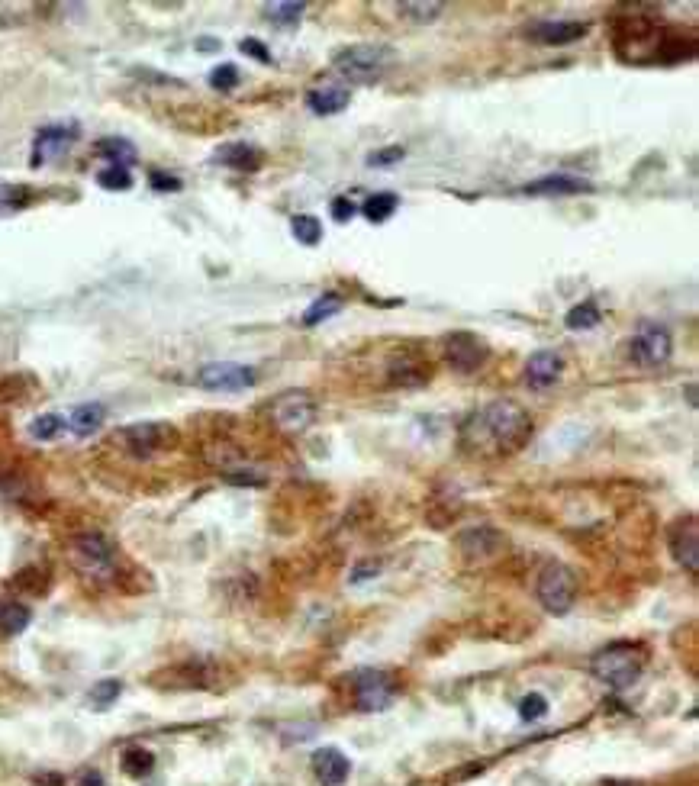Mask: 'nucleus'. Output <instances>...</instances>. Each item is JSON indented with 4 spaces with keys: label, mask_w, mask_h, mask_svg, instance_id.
I'll return each mask as SVG.
<instances>
[{
    "label": "nucleus",
    "mask_w": 699,
    "mask_h": 786,
    "mask_svg": "<svg viewBox=\"0 0 699 786\" xmlns=\"http://www.w3.org/2000/svg\"><path fill=\"white\" fill-rule=\"evenodd\" d=\"M532 432L535 426H532L529 410H522L513 400H493L461 422L458 445L468 451V455L503 458V455H516V451L526 448L532 442Z\"/></svg>",
    "instance_id": "nucleus-1"
},
{
    "label": "nucleus",
    "mask_w": 699,
    "mask_h": 786,
    "mask_svg": "<svg viewBox=\"0 0 699 786\" xmlns=\"http://www.w3.org/2000/svg\"><path fill=\"white\" fill-rule=\"evenodd\" d=\"M645 648L638 642H613L590 658V674L609 690H629L645 671Z\"/></svg>",
    "instance_id": "nucleus-2"
},
{
    "label": "nucleus",
    "mask_w": 699,
    "mask_h": 786,
    "mask_svg": "<svg viewBox=\"0 0 699 786\" xmlns=\"http://www.w3.org/2000/svg\"><path fill=\"white\" fill-rule=\"evenodd\" d=\"M397 62V52L381 42H358V46H345L332 55V68L348 84H374L384 78V71Z\"/></svg>",
    "instance_id": "nucleus-3"
},
{
    "label": "nucleus",
    "mask_w": 699,
    "mask_h": 786,
    "mask_svg": "<svg viewBox=\"0 0 699 786\" xmlns=\"http://www.w3.org/2000/svg\"><path fill=\"white\" fill-rule=\"evenodd\" d=\"M68 558L75 564V571L87 580H97V584H107L116 577V548L107 535L100 532H81L71 538L68 545Z\"/></svg>",
    "instance_id": "nucleus-4"
},
{
    "label": "nucleus",
    "mask_w": 699,
    "mask_h": 786,
    "mask_svg": "<svg viewBox=\"0 0 699 786\" xmlns=\"http://www.w3.org/2000/svg\"><path fill=\"white\" fill-rule=\"evenodd\" d=\"M113 445H120L129 458H155L165 455L174 445H178V429L171 422H133V426H123L113 435Z\"/></svg>",
    "instance_id": "nucleus-5"
},
{
    "label": "nucleus",
    "mask_w": 699,
    "mask_h": 786,
    "mask_svg": "<svg viewBox=\"0 0 699 786\" xmlns=\"http://www.w3.org/2000/svg\"><path fill=\"white\" fill-rule=\"evenodd\" d=\"M535 600L542 603L545 613L567 616L577 603V574L561 561L545 564L535 580Z\"/></svg>",
    "instance_id": "nucleus-6"
},
{
    "label": "nucleus",
    "mask_w": 699,
    "mask_h": 786,
    "mask_svg": "<svg viewBox=\"0 0 699 786\" xmlns=\"http://www.w3.org/2000/svg\"><path fill=\"white\" fill-rule=\"evenodd\" d=\"M674 355L671 329L661 323H642L629 339V361L635 368H661Z\"/></svg>",
    "instance_id": "nucleus-7"
},
{
    "label": "nucleus",
    "mask_w": 699,
    "mask_h": 786,
    "mask_svg": "<svg viewBox=\"0 0 699 786\" xmlns=\"http://www.w3.org/2000/svg\"><path fill=\"white\" fill-rule=\"evenodd\" d=\"M194 384L210 393H242L258 384V371L252 365H239V361H213L194 374Z\"/></svg>",
    "instance_id": "nucleus-8"
},
{
    "label": "nucleus",
    "mask_w": 699,
    "mask_h": 786,
    "mask_svg": "<svg viewBox=\"0 0 699 786\" xmlns=\"http://www.w3.org/2000/svg\"><path fill=\"white\" fill-rule=\"evenodd\" d=\"M442 355L455 374H474L490 361V345L477 332H451L442 339Z\"/></svg>",
    "instance_id": "nucleus-9"
},
{
    "label": "nucleus",
    "mask_w": 699,
    "mask_h": 786,
    "mask_svg": "<svg viewBox=\"0 0 699 786\" xmlns=\"http://www.w3.org/2000/svg\"><path fill=\"white\" fill-rule=\"evenodd\" d=\"M268 413H271V422L281 432H303L316 422L319 406L307 390H287L271 403Z\"/></svg>",
    "instance_id": "nucleus-10"
},
{
    "label": "nucleus",
    "mask_w": 699,
    "mask_h": 786,
    "mask_svg": "<svg viewBox=\"0 0 699 786\" xmlns=\"http://www.w3.org/2000/svg\"><path fill=\"white\" fill-rule=\"evenodd\" d=\"M352 693H355V706L361 712H384L393 696H397V683L387 671H358L352 677Z\"/></svg>",
    "instance_id": "nucleus-11"
},
{
    "label": "nucleus",
    "mask_w": 699,
    "mask_h": 786,
    "mask_svg": "<svg viewBox=\"0 0 699 786\" xmlns=\"http://www.w3.org/2000/svg\"><path fill=\"white\" fill-rule=\"evenodd\" d=\"M667 545H671L674 561L696 580L699 577V529H696L693 513L674 522L671 532H667Z\"/></svg>",
    "instance_id": "nucleus-12"
},
{
    "label": "nucleus",
    "mask_w": 699,
    "mask_h": 786,
    "mask_svg": "<svg viewBox=\"0 0 699 786\" xmlns=\"http://www.w3.org/2000/svg\"><path fill=\"white\" fill-rule=\"evenodd\" d=\"M455 545L468 561H493L497 555H503L506 535L497 526H471L458 532Z\"/></svg>",
    "instance_id": "nucleus-13"
},
{
    "label": "nucleus",
    "mask_w": 699,
    "mask_h": 786,
    "mask_svg": "<svg viewBox=\"0 0 699 786\" xmlns=\"http://www.w3.org/2000/svg\"><path fill=\"white\" fill-rule=\"evenodd\" d=\"M78 139V126L75 123H55V126H42L36 139H33V158H29V165L33 168H42L55 162V158H62L71 145Z\"/></svg>",
    "instance_id": "nucleus-14"
},
{
    "label": "nucleus",
    "mask_w": 699,
    "mask_h": 786,
    "mask_svg": "<svg viewBox=\"0 0 699 786\" xmlns=\"http://www.w3.org/2000/svg\"><path fill=\"white\" fill-rule=\"evenodd\" d=\"M590 33V23L584 20H538L526 29V36L538 46H571Z\"/></svg>",
    "instance_id": "nucleus-15"
},
{
    "label": "nucleus",
    "mask_w": 699,
    "mask_h": 786,
    "mask_svg": "<svg viewBox=\"0 0 699 786\" xmlns=\"http://www.w3.org/2000/svg\"><path fill=\"white\" fill-rule=\"evenodd\" d=\"M564 374V358L555 352V348H542V352H535L526 365V387L542 393L548 387H555Z\"/></svg>",
    "instance_id": "nucleus-16"
},
{
    "label": "nucleus",
    "mask_w": 699,
    "mask_h": 786,
    "mask_svg": "<svg viewBox=\"0 0 699 786\" xmlns=\"http://www.w3.org/2000/svg\"><path fill=\"white\" fill-rule=\"evenodd\" d=\"M593 184L584 178H574V174H545L532 184L522 187L526 197H577V194H590Z\"/></svg>",
    "instance_id": "nucleus-17"
},
{
    "label": "nucleus",
    "mask_w": 699,
    "mask_h": 786,
    "mask_svg": "<svg viewBox=\"0 0 699 786\" xmlns=\"http://www.w3.org/2000/svg\"><path fill=\"white\" fill-rule=\"evenodd\" d=\"M348 104H352V91H348V84H339V81L313 84L310 91H307V107H310L316 116H336V113H342Z\"/></svg>",
    "instance_id": "nucleus-18"
},
{
    "label": "nucleus",
    "mask_w": 699,
    "mask_h": 786,
    "mask_svg": "<svg viewBox=\"0 0 699 786\" xmlns=\"http://www.w3.org/2000/svg\"><path fill=\"white\" fill-rule=\"evenodd\" d=\"M213 162L229 168V171L255 174L261 165H265V152H261L258 145H252V142H226V145H220V149L213 152Z\"/></svg>",
    "instance_id": "nucleus-19"
},
{
    "label": "nucleus",
    "mask_w": 699,
    "mask_h": 786,
    "mask_svg": "<svg viewBox=\"0 0 699 786\" xmlns=\"http://www.w3.org/2000/svg\"><path fill=\"white\" fill-rule=\"evenodd\" d=\"M313 774L323 786H342L352 774V761L339 748H319L313 754Z\"/></svg>",
    "instance_id": "nucleus-20"
},
{
    "label": "nucleus",
    "mask_w": 699,
    "mask_h": 786,
    "mask_svg": "<svg viewBox=\"0 0 699 786\" xmlns=\"http://www.w3.org/2000/svg\"><path fill=\"white\" fill-rule=\"evenodd\" d=\"M65 422H68V432H75V435H81V439H87V435H94L107 422V406L104 403H81V406H75V410L68 413Z\"/></svg>",
    "instance_id": "nucleus-21"
},
{
    "label": "nucleus",
    "mask_w": 699,
    "mask_h": 786,
    "mask_svg": "<svg viewBox=\"0 0 699 786\" xmlns=\"http://www.w3.org/2000/svg\"><path fill=\"white\" fill-rule=\"evenodd\" d=\"M29 622H33V609L20 600H4L0 603V635H20L29 629Z\"/></svg>",
    "instance_id": "nucleus-22"
},
{
    "label": "nucleus",
    "mask_w": 699,
    "mask_h": 786,
    "mask_svg": "<svg viewBox=\"0 0 699 786\" xmlns=\"http://www.w3.org/2000/svg\"><path fill=\"white\" fill-rule=\"evenodd\" d=\"M94 152H97L100 158H107V162H110L113 168H126V171H129V165H136V158H139L136 145H133V142H126V139H120V136L100 139Z\"/></svg>",
    "instance_id": "nucleus-23"
},
{
    "label": "nucleus",
    "mask_w": 699,
    "mask_h": 786,
    "mask_svg": "<svg viewBox=\"0 0 699 786\" xmlns=\"http://www.w3.org/2000/svg\"><path fill=\"white\" fill-rule=\"evenodd\" d=\"M603 323V313H600V303L596 300H584V303H577V307L564 316V326L571 329V332H590Z\"/></svg>",
    "instance_id": "nucleus-24"
},
{
    "label": "nucleus",
    "mask_w": 699,
    "mask_h": 786,
    "mask_svg": "<svg viewBox=\"0 0 699 786\" xmlns=\"http://www.w3.org/2000/svg\"><path fill=\"white\" fill-rule=\"evenodd\" d=\"M390 384L393 387H422L429 381V365H419V361H397L390 365Z\"/></svg>",
    "instance_id": "nucleus-25"
},
{
    "label": "nucleus",
    "mask_w": 699,
    "mask_h": 786,
    "mask_svg": "<svg viewBox=\"0 0 699 786\" xmlns=\"http://www.w3.org/2000/svg\"><path fill=\"white\" fill-rule=\"evenodd\" d=\"M65 432H68V422L58 413H42L29 422V435H33L36 442H55V439H62Z\"/></svg>",
    "instance_id": "nucleus-26"
},
{
    "label": "nucleus",
    "mask_w": 699,
    "mask_h": 786,
    "mask_svg": "<svg viewBox=\"0 0 699 786\" xmlns=\"http://www.w3.org/2000/svg\"><path fill=\"white\" fill-rule=\"evenodd\" d=\"M155 770V754L149 748H126L123 751V774L126 777H133V780H142V777H149Z\"/></svg>",
    "instance_id": "nucleus-27"
},
{
    "label": "nucleus",
    "mask_w": 699,
    "mask_h": 786,
    "mask_svg": "<svg viewBox=\"0 0 699 786\" xmlns=\"http://www.w3.org/2000/svg\"><path fill=\"white\" fill-rule=\"evenodd\" d=\"M397 207H400V197L397 194H371L368 200L361 203V213L368 216L371 223H387L393 213H397Z\"/></svg>",
    "instance_id": "nucleus-28"
},
{
    "label": "nucleus",
    "mask_w": 699,
    "mask_h": 786,
    "mask_svg": "<svg viewBox=\"0 0 699 786\" xmlns=\"http://www.w3.org/2000/svg\"><path fill=\"white\" fill-rule=\"evenodd\" d=\"M303 10H307V4H294V0H284V4H268V7H265V20H268L271 26L294 29V26H300V20H303Z\"/></svg>",
    "instance_id": "nucleus-29"
},
{
    "label": "nucleus",
    "mask_w": 699,
    "mask_h": 786,
    "mask_svg": "<svg viewBox=\"0 0 699 786\" xmlns=\"http://www.w3.org/2000/svg\"><path fill=\"white\" fill-rule=\"evenodd\" d=\"M342 310V297L339 294H323V297H316L307 313H303V326H319V323H326V319H332Z\"/></svg>",
    "instance_id": "nucleus-30"
},
{
    "label": "nucleus",
    "mask_w": 699,
    "mask_h": 786,
    "mask_svg": "<svg viewBox=\"0 0 699 786\" xmlns=\"http://www.w3.org/2000/svg\"><path fill=\"white\" fill-rule=\"evenodd\" d=\"M29 200H33V191L23 184H4L0 181V216L7 213H17L23 207H29Z\"/></svg>",
    "instance_id": "nucleus-31"
},
{
    "label": "nucleus",
    "mask_w": 699,
    "mask_h": 786,
    "mask_svg": "<svg viewBox=\"0 0 699 786\" xmlns=\"http://www.w3.org/2000/svg\"><path fill=\"white\" fill-rule=\"evenodd\" d=\"M290 232H294V239L300 245H316L319 239H323V223H319L316 216H310V213H300V216L290 220Z\"/></svg>",
    "instance_id": "nucleus-32"
},
{
    "label": "nucleus",
    "mask_w": 699,
    "mask_h": 786,
    "mask_svg": "<svg viewBox=\"0 0 699 786\" xmlns=\"http://www.w3.org/2000/svg\"><path fill=\"white\" fill-rule=\"evenodd\" d=\"M403 20H413V23H435L442 17V4H410V0H403L397 7Z\"/></svg>",
    "instance_id": "nucleus-33"
},
{
    "label": "nucleus",
    "mask_w": 699,
    "mask_h": 786,
    "mask_svg": "<svg viewBox=\"0 0 699 786\" xmlns=\"http://www.w3.org/2000/svg\"><path fill=\"white\" fill-rule=\"evenodd\" d=\"M120 693H123V683L120 680H100L91 687V703L97 709H107L113 706L116 700H120Z\"/></svg>",
    "instance_id": "nucleus-34"
},
{
    "label": "nucleus",
    "mask_w": 699,
    "mask_h": 786,
    "mask_svg": "<svg viewBox=\"0 0 699 786\" xmlns=\"http://www.w3.org/2000/svg\"><path fill=\"white\" fill-rule=\"evenodd\" d=\"M97 184L104 187V191H129L133 187V174H129L126 168H104L97 174Z\"/></svg>",
    "instance_id": "nucleus-35"
},
{
    "label": "nucleus",
    "mask_w": 699,
    "mask_h": 786,
    "mask_svg": "<svg viewBox=\"0 0 699 786\" xmlns=\"http://www.w3.org/2000/svg\"><path fill=\"white\" fill-rule=\"evenodd\" d=\"M236 84H239V68L232 65V62H223V65H216L210 71V87L213 91H236Z\"/></svg>",
    "instance_id": "nucleus-36"
},
{
    "label": "nucleus",
    "mask_w": 699,
    "mask_h": 786,
    "mask_svg": "<svg viewBox=\"0 0 699 786\" xmlns=\"http://www.w3.org/2000/svg\"><path fill=\"white\" fill-rule=\"evenodd\" d=\"M548 716V700L542 693H529V696H522V703H519V719L522 722H538V719H545Z\"/></svg>",
    "instance_id": "nucleus-37"
},
{
    "label": "nucleus",
    "mask_w": 699,
    "mask_h": 786,
    "mask_svg": "<svg viewBox=\"0 0 699 786\" xmlns=\"http://www.w3.org/2000/svg\"><path fill=\"white\" fill-rule=\"evenodd\" d=\"M403 155H406L403 145H387V149H377V152L368 155V165L371 168H390V165L403 162Z\"/></svg>",
    "instance_id": "nucleus-38"
},
{
    "label": "nucleus",
    "mask_w": 699,
    "mask_h": 786,
    "mask_svg": "<svg viewBox=\"0 0 699 786\" xmlns=\"http://www.w3.org/2000/svg\"><path fill=\"white\" fill-rule=\"evenodd\" d=\"M149 187L158 194H168V191H181V178H174V174H165V171H152L149 174Z\"/></svg>",
    "instance_id": "nucleus-39"
},
{
    "label": "nucleus",
    "mask_w": 699,
    "mask_h": 786,
    "mask_svg": "<svg viewBox=\"0 0 699 786\" xmlns=\"http://www.w3.org/2000/svg\"><path fill=\"white\" fill-rule=\"evenodd\" d=\"M329 210H332V220H336V223H348L358 213V203L352 197H336Z\"/></svg>",
    "instance_id": "nucleus-40"
},
{
    "label": "nucleus",
    "mask_w": 699,
    "mask_h": 786,
    "mask_svg": "<svg viewBox=\"0 0 699 786\" xmlns=\"http://www.w3.org/2000/svg\"><path fill=\"white\" fill-rule=\"evenodd\" d=\"M239 49H242L245 55H249V58H255V62L271 65V52H268L265 46H261L258 39H242V42H239Z\"/></svg>",
    "instance_id": "nucleus-41"
},
{
    "label": "nucleus",
    "mask_w": 699,
    "mask_h": 786,
    "mask_svg": "<svg viewBox=\"0 0 699 786\" xmlns=\"http://www.w3.org/2000/svg\"><path fill=\"white\" fill-rule=\"evenodd\" d=\"M377 574H381V561H364L352 571V584H364V580L377 577Z\"/></svg>",
    "instance_id": "nucleus-42"
},
{
    "label": "nucleus",
    "mask_w": 699,
    "mask_h": 786,
    "mask_svg": "<svg viewBox=\"0 0 699 786\" xmlns=\"http://www.w3.org/2000/svg\"><path fill=\"white\" fill-rule=\"evenodd\" d=\"M78 786H107L104 777L97 774V770H84V774L78 777Z\"/></svg>",
    "instance_id": "nucleus-43"
},
{
    "label": "nucleus",
    "mask_w": 699,
    "mask_h": 786,
    "mask_svg": "<svg viewBox=\"0 0 699 786\" xmlns=\"http://www.w3.org/2000/svg\"><path fill=\"white\" fill-rule=\"evenodd\" d=\"M197 49H200V52H213V49H220V42H216V39H203V42H197Z\"/></svg>",
    "instance_id": "nucleus-44"
},
{
    "label": "nucleus",
    "mask_w": 699,
    "mask_h": 786,
    "mask_svg": "<svg viewBox=\"0 0 699 786\" xmlns=\"http://www.w3.org/2000/svg\"><path fill=\"white\" fill-rule=\"evenodd\" d=\"M596 786H642V783H632V780H603V783H596Z\"/></svg>",
    "instance_id": "nucleus-45"
}]
</instances>
